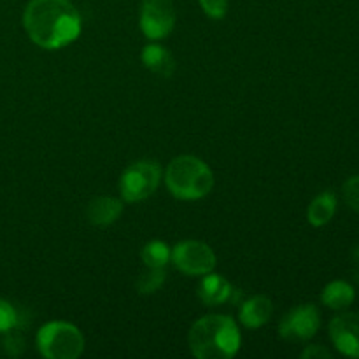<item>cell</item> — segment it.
I'll return each mask as SVG.
<instances>
[{"mask_svg":"<svg viewBox=\"0 0 359 359\" xmlns=\"http://www.w3.org/2000/svg\"><path fill=\"white\" fill-rule=\"evenodd\" d=\"M356 300V290L347 280H332L321 293V302L332 311H346Z\"/></svg>","mask_w":359,"mask_h":359,"instance_id":"14","label":"cell"},{"mask_svg":"<svg viewBox=\"0 0 359 359\" xmlns=\"http://www.w3.org/2000/svg\"><path fill=\"white\" fill-rule=\"evenodd\" d=\"M321 326V312L314 304H304L291 309L279 325V335L287 342H307Z\"/></svg>","mask_w":359,"mask_h":359,"instance_id":"7","label":"cell"},{"mask_svg":"<svg viewBox=\"0 0 359 359\" xmlns=\"http://www.w3.org/2000/svg\"><path fill=\"white\" fill-rule=\"evenodd\" d=\"M273 312V304L269 297L263 294H256V297L249 298L242 304L241 311H238V319L245 328H262L263 325L270 321Z\"/></svg>","mask_w":359,"mask_h":359,"instance_id":"11","label":"cell"},{"mask_svg":"<svg viewBox=\"0 0 359 359\" xmlns=\"http://www.w3.org/2000/svg\"><path fill=\"white\" fill-rule=\"evenodd\" d=\"M198 298L207 307H217L233 300L235 290L219 273H205L198 284Z\"/></svg>","mask_w":359,"mask_h":359,"instance_id":"10","label":"cell"},{"mask_svg":"<svg viewBox=\"0 0 359 359\" xmlns=\"http://www.w3.org/2000/svg\"><path fill=\"white\" fill-rule=\"evenodd\" d=\"M330 340L335 349L347 358H359V312L335 316L328 326Z\"/></svg>","mask_w":359,"mask_h":359,"instance_id":"9","label":"cell"},{"mask_svg":"<svg viewBox=\"0 0 359 359\" xmlns=\"http://www.w3.org/2000/svg\"><path fill=\"white\" fill-rule=\"evenodd\" d=\"M172 263L179 272L189 277H200L216 269V255L200 241H182L172 249Z\"/></svg>","mask_w":359,"mask_h":359,"instance_id":"6","label":"cell"},{"mask_svg":"<svg viewBox=\"0 0 359 359\" xmlns=\"http://www.w3.org/2000/svg\"><path fill=\"white\" fill-rule=\"evenodd\" d=\"M142 63L147 70L154 72L156 76L168 77L174 76L175 72V60L172 56V53L168 51L167 48L160 44H147L146 48L142 49Z\"/></svg>","mask_w":359,"mask_h":359,"instance_id":"13","label":"cell"},{"mask_svg":"<svg viewBox=\"0 0 359 359\" xmlns=\"http://www.w3.org/2000/svg\"><path fill=\"white\" fill-rule=\"evenodd\" d=\"M332 356L333 354L325 346H307L300 354L302 359H328Z\"/></svg>","mask_w":359,"mask_h":359,"instance_id":"22","label":"cell"},{"mask_svg":"<svg viewBox=\"0 0 359 359\" xmlns=\"http://www.w3.org/2000/svg\"><path fill=\"white\" fill-rule=\"evenodd\" d=\"M37 351L48 359H77L84 351L79 328L65 321H51L37 333Z\"/></svg>","mask_w":359,"mask_h":359,"instance_id":"4","label":"cell"},{"mask_svg":"<svg viewBox=\"0 0 359 359\" xmlns=\"http://www.w3.org/2000/svg\"><path fill=\"white\" fill-rule=\"evenodd\" d=\"M140 258L149 269H165L172 259V249L168 248L167 242L151 241L142 248Z\"/></svg>","mask_w":359,"mask_h":359,"instance_id":"16","label":"cell"},{"mask_svg":"<svg viewBox=\"0 0 359 359\" xmlns=\"http://www.w3.org/2000/svg\"><path fill=\"white\" fill-rule=\"evenodd\" d=\"M342 195L347 207L353 209L354 212H359V174L353 175V177H349L344 182Z\"/></svg>","mask_w":359,"mask_h":359,"instance_id":"20","label":"cell"},{"mask_svg":"<svg viewBox=\"0 0 359 359\" xmlns=\"http://www.w3.org/2000/svg\"><path fill=\"white\" fill-rule=\"evenodd\" d=\"M161 181V167L156 161L132 163L119 179V193L125 202H142L158 189Z\"/></svg>","mask_w":359,"mask_h":359,"instance_id":"5","label":"cell"},{"mask_svg":"<svg viewBox=\"0 0 359 359\" xmlns=\"http://www.w3.org/2000/svg\"><path fill=\"white\" fill-rule=\"evenodd\" d=\"M189 351L198 359H230L242 344L238 326L230 316H203L191 326Z\"/></svg>","mask_w":359,"mask_h":359,"instance_id":"2","label":"cell"},{"mask_svg":"<svg viewBox=\"0 0 359 359\" xmlns=\"http://www.w3.org/2000/svg\"><path fill=\"white\" fill-rule=\"evenodd\" d=\"M203 13L212 20H223L228 13V0H198Z\"/></svg>","mask_w":359,"mask_h":359,"instance_id":"21","label":"cell"},{"mask_svg":"<svg viewBox=\"0 0 359 359\" xmlns=\"http://www.w3.org/2000/svg\"><path fill=\"white\" fill-rule=\"evenodd\" d=\"M175 7L172 0H142L140 30L149 41L165 39L175 27Z\"/></svg>","mask_w":359,"mask_h":359,"instance_id":"8","label":"cell"},{"mask_svg":"<svg viewBox=\"0 0 359 359\" xmlns=\"http://www.w3.org/2000/svg\"><path fill=\"white\" fill-rule=\"evenodd\" d=\"M351 262H353L354 279H356V284L359 286V244H356L353 248V252H351Z\"/></svg>","mask_w":359,"mask_h":359,"instance_id":"23","label":"cell"},{"mask_svg":"<svg viewBox=\"0 0 359 359\" xmlns=\"http://www.w3.org/2000/svg\"><path fill=\"white\" fill-rule=\"evenodd\" d=\"M21 316L7 300L0 298V333H7L13 328H20Z\"/></svg>","mask_w":359,"mask_h":359,"instance_id":"18","label":"cell"},{"mask_svg":"<svg viewBox=\"0 0 359 359\" xmlns=\"http://www.w3.org/2000/svg\"><path fill=\"white\" fill-rule=\"evenodd\" d=\"M23 28L42 49H62L81 34V14L70 0H30L23 11Z\"/></svg>","mask_w":359,"mask_h":359,"instance_id":"1","label":"cell"},{"mask_svg":"<svg viewBox=\"0 0 359 359\" xmlns=\"http://www.w3.org/2000/svg\"><path fill=\"white\" fill-rule=\"evenodd\" d=\"M165 277H167L165 276V269H149V266H146L142 276L137 280V291L140 294L156 293L161 284L165 283Z\"/></svg>","mask_w":359,"mask_h":359,"instance_id":"17","label":"cell"},{"mask_svg":"<svg viewBox=\"0 0 359 359\" xmlns=\"http://www.w3.org/2000/svg\"><path fill=\"white\" fill-rule=\"evenodd\" d=\"M2 346L7 356L11 358L21 356L25 353V349H27V342H25L23 335L20 333V328H13L7 333H4Z\"/></svg>","mask_w":359,"mask_h":359,"instance_id":"19","label":"cell"},{"mask_svg":"<svg viewBox=\"0 0 359 359\" xmlns=\"http://www.w3.org/2000/svg\"><path fill=\"white\" fill-rule=\"evenodd\" d=\"M123 212V202L114 196H97L88 203L86 217L93 226H109L116 223Z\"/></svg>","mask_w":359,"mask_h":359,"instance_id":"12","label":"cell"},{"mask_svg":"<svg viewBox=\"0 0 359 359\" xmlns=\"http://www.w3.org/2000/svg\"><path fill=\"white\" fill-rule=\"evenodd\" d=\"M337 195L333 191H323L316 196L307 209V221L314 228L326 226L337 212Z\"/></svg>","mask_w":359,"mask_h":359,"instance_id":"15","label":"cell"},{"mask_svg":"<svg viewBox=\"0 0 359 359\" xmlns=\"http://www.w3.org/2000/svg\"><path fill=\"white\" fill-rule=\"evenodd\" d=\"M167 188L179 200H198L214 188V174L205 161L196 156H177L165 172Z\"/></svg>","mask_w":359,"mask_h":359,"instance_id":"3","label":"cell"}]
</instances>
